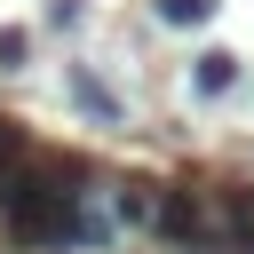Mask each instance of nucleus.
<instances>
[{
    "label": "nucleus",
    "instance_id": "1",
    "mask_svg": "<svg viewBox=\"0 0 254 254\" xmlns=\"http://www.w3.org/2000/svg\"><path fill=\"white\" fill-rule=\"evenodd\" d=\"M0 222L16 246H103V222L87 214V198L71 190L64 167H24L8 190H0Z\"/></svg>",
    "mask_w": 254,
    "mask_h": 254
},
{
    "label": "nucleus",
    "instance_id": "2",
    "mask_svg": "<svg viewBox=\"0 0 254 254\" xmlns=\"http://www.w3.org/2000/svg\"><path fill=\"white\" fill-rule=\"evenodd\" d=\"M190 87H198V95H230V87H238V56H230V48L198 56V64H190Z\"/></svg>",
    "mask_w": 254,
    "mask_h": 254
},
{
    "label": "nucleus",
    "instance_id": "3",
    "mask_svg": "<svg viewBox=\"0 0 254 254\" xmlns=\"http://www.w3.org/2000/svg\"><path fill=\"white\" fill-rule=\"evenodd\" d=\"M71 103L87 111V119H103V127H119V95L95 79V71H71Z\"/></svg>",
    "mask_w": 254,
    "mask_h": 254
},
{
    "label": "nucleus",
    "instance_id": "4",
    "mask_svg": "<svg viewBox=\"0 0 254 254\" xmlns=\"http://www.w3.org/2000/svg\"><path fill=\"white\" fill-rule=\"evenodd\" d=\"M24 167H32V143H24V127H16V119H0V190H8Z\"/></svg>",
    "mask_w": 254,
    "mask_h": 254
},
{
    "label": "nucleus",
    "instance_id": "5",
    "mask_svg": "<svg viewBox=\"0 0 254 254\" xmlns=\"http://www.w3.org/2000/svg\"><path fill=\"white\" fill-rule=\"evenodd\" d=\"M151 8H159V24H183V32L214 16V0H151Z\"/></svg>",
    "mask_w": 254,
    "mask_h": 254
},
{
    "label": "nucleus",
    "instance_id": "6",
    "mask_svg": "<svg viewBox=\"0 0 254 254\" xmlns=\"http://www.w3.org/2000/svg\"><path fill=\"white\" fill-rule=\"evenodd\" d=\"M24 56H32V32L8 24V32H0V71H24Z\"/></svg>",
    "mask_w": 254,
    "mask_h": 254
},
{
    "label": "nucleus",
    "instance_id": "7",
    "mask_svg": "<svg viewBox=\"0 0 254 254\" xmlns=\"http://www.w3.org/2000/svg\"><path fill=\"white\" fill-rule=\"evenodd\" d=\"M48 16L56 24H79V0H48Z\"/></svg>",
    "mask_w": 254,
    "mask_h": 254
}]
</instances>
